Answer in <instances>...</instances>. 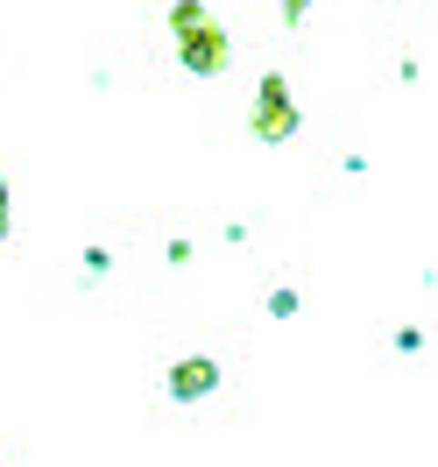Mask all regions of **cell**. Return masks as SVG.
Segmentation results:
<instances>
[{"instance_id":"cell-2","label":"cell","mask_w":438,"mask_h":467,"mask_svg":"<svg viewBox=\"0 0 438 467\" xmlns=\"http://www.w3.org/2000/svg\"><path fill=\"white\" fill-rule=\"evenodd\" d=\"M205 382H212V361H184V368H177V389H184V397H199Z\"/></svg>"},{"instance_id":"cell-1","label":"cell","mask_w":438,"mask_h":467,"mask_svg":"<svg viewBox=\"0 0 438 467\" xmlns=\"http://www.w3.org/2000/svg\"><path fill=\"white\" fill-rule=\"evenodd\" d=\"M262 92H269V99H262V114H255V120L283 135V128H290V107H283V86H262Z\"/></svg>"}]
</instances>
